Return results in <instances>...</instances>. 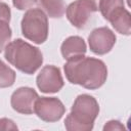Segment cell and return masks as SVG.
Segmentation results:
<instances>
[{
  "mask_svg": "<svg viewBox=\"0 0 131 131\" xmlns=\"http://www.w3.org/2000/svg\"><path fill=\"white\" fill-rule=\"evenodd\" d=\"M40 5L46 15L51 18H60L66 13L63 0H40Z\"/></svg>",
  "mask_w": 131,
  "mask_h": 131,
  "instance_id": "cell-12",
  "label": "cell"
},
{
  "mask_svg": "<svg viewBox=\"0 0 131 131\" xmlns=\"http://www.w3.org/2000/svg\"><path fill=\"white\" fill-rule=\"evenodd\" d=\"M68 81L89 90L100 88L106 81L107 68L105 63L95 57L78 55L67 59L63 66Z\"/></svg>",
  "mask_w": 131,
  "mask_h": 131,
  "instance_id": "cell-1",
  "label": "cell"
},
{
  "mask_svg": "<svg viewBox=\"0 0 131 131\" xmlns=\"http://www.w3.org/2000/svg\"><path fill=\"white\" fill-rule=\"evenodd\" d=\"M10 17H11V11L9 6L4 2H0V20L9 23Z\"/></svg>",
  "mask_w": 131,
  "mask_h": 131,
  "instance_id": "cell-17",
  "label": "cell"
},
{
  "mask_svg": "<svg viewBox=\"0 0 131 131\" xmlns=\"http://www.w3.org/2000/svg\"><path fill=\"white\" fill-rule=\"evenodd\" d=\"M4 57L11 66L27 75L34 74L43 63L41 50L19 38L6 45Z\"/></svg>",
  "mask_w": 131,
  "mask_h": 131,
  "instance_id": "cell-2",
  "label": "cell"
},
{
  "mask_svg": "<svg viewBox=\"0 0 131 131\" xmlns=\"http://www.w3.org/2000/svg\"><path fill=\"white\" fill-rule=\"evenodd\" d=\"M36 84L43 93H56L63 87L64 83L59 68L48 64L41 69L36 78Z\"/></svg>",
  "mask_w": 131,
  "mask_h": 131,
  "instance_id": "cell-8",
  "label": "cell"
},
{
  "mask_svg": "<svg viewBox=\"0 0 131 131\" xmlns=\"http://www.w3.org/2000/svg\"><path fill=\"white\" fill-rule=\"evenodd\" d=\"M20 28L26 39L35 44H42L48 37V16L41 8H31L24 14Z\"/></svg>",
  "mask_w": 131,
  "mask_h": 131,
  "instance_id": "cell-4",
  "label": "cell"
},
{
  "mask_svg": "<svg viewBox=\"0 0 131 131\" xmlns=\"http://www.w3.org/2000/svg\"><path fill=\"white\" fill-rule=\"evenodd\" d=\"M8 24L7 21L0 20V52L5 49L12 36V31Z\"/></svg>",
  "mask_w": 131,
  "mask_h": 131,
  "instance_id": "cell-15",
  "label": "cell"
},
{
  "mask_svg": "<svg viewBox=\"0 0 131 131\" xmlns=\"http://www.w3.org/2000/svg\"><path fill=\"white\" fill-rule=\"evenodd\" d=\"M119 7H124V0H99L98 3V10L106 20L111 13Z\"/></svg>",
  "mask_w": 131,
  "mask_h": 131,
  "instance_id": "cell-14",
  "label": "cell"
},
{
  "mask_svg": "<svg viewBox=\"0 0 131 131\" xmlns=\"http://www.w3.org/2000/svg\"><path fill=\"white\" fill-rule=\"evenodd\" d=\"M98 11L89 0H75L66 8L69 21L77 29H84L93 12Z\"/></svg>",
  "mask_w": 131,
  "mask_h": 131,
  "instance_id": "cell-6",
  "label": "cell"
},
{
  "mask_svg": "<svg viewBox=\"0 0 131 131\" xmlns=\"http://www.w3.org/2000/svg\"><path fill=\"white\" fill-rule=\"evenodd\" d=\"M87 46L83 38L79 36L68 37L60 46V52L64 59H69L78 55H85Z\"/></svg>",
  "mask_w": 131,
  "mask_h": 131,
  "instance_id": "cell-11",
  "label": "cell"
},
{
  "mask_svg": "<svg viewBox=\"0 0 131 131\" xmlns=\"http://www.w3.org/2000/svg\"><path fill=\"white\" fill-rule=\"evenodd\" d=\"M107 130H125L124 125L118 121V120H111L108 122L105 123V125L103 126V131H107Z\"/></svg>",
  "mask_w": 131,
  "mask_h": 131,
  "instance_id": "cell-19",
  "label": "cell"
},
{
  "mask_svg": "<svg viewBox=\"0 0 131 131\" xmlns=\"http://www.w3.org/2000/svg\"><path fill=\"white\" fill-rule=\"evenodd\" d=\"M117 37L115 33L107 27L96 28L88 36L89 48L93 53L97 55L108 53L113 49Z\"/></svg>",
  "mask_w": 131,
  "mask_h": 131,
  "instance_id": "cell-7",
  "label": "cell"
},
{
  "mask_svg": "<svg viewBox=\"0 0 131 131\" xmlns=\"http://www.w3.org/2000/svg\"><path fill=\"white\" fill-rule=\"evenodd\" d=\"M15 72L0 59V88L12 86L15 82Z\"/></svg>",
  "mask_w": 131,
  "mask_h": 131,
  "instance_id": "cell-13",
  "label": "cell"
},
{
  "mask_svg": "<svg viewBox=\"0 0 131 131\" xmlns=\"http://www.w3.org/2000/svg\"><path fill=\"white\" fill-rule=\"evenodd\" d=\"M37 3V0H12V4L18 10H26L33 7Z\"/></svg>",
  "mask_w": 131,
  "mask_h": 131,
  "instance_id": "cell-16",
  "label": "cell"
},
{
  "mask_svg": "<svg viewBox=\"0 0 131 131\" xmlns=\"http://www.w3.org/2000/svg\"><path fill=\"white\" fill-rule=\"evenodd\" d=\"M99 114L97 100L89 94H80L75 99L71 113L64 120L68 131H90Z\"/></svg>",
  "mask_w": 131,
  "mask_h": 131,
  "instance_id": "cell-3",
  "label": "cell"
},
{
  "mask_svg": "<svg viewBox=\"0 0 131 131\" xmlns=\"http://www.w3.org/2000/svg\"><path fill=\"white\" fill-rule=\"evenodd\" d=\"M66 107L56 97H38L34 104V113L44 122L53 123L59 121L64 115Z\"/></svg>",
  "mask_w": 131,
  "mask_h": 131,
  "instance_id": "cell-5",
  "label": "cell"
},
{
  "mask_svg": "<svg viewBox=\"0 0 131 131\" xmlns=\"http://www.w3.org/2000/svg\"><path fill=\"white\" fill-rule=\"evenodd\" d=\"M17 126L16 124L10 120V119H7V118H1L0 119V130H5V131H8V130H17Z\"/></svg>",
  "mask_w": 131,
  "mask_h": 131,
  "instance_id": "cell-18",
  "label": "cell"
},
{
  "mask_svg": "<svg viewBox=\"0 0 131 131\" xmlns=\"http://www.w3.org/2000/svg\"><path fill=\"white\" fill-rule=\"evenodd\" d=\"M38 93L31 87H19L11 95L10 104L12 108L24 115L34 113V104L38 98Z\"/></svg>",
  "mask_w": 131,
  "mask_h": 131,
  "instance_id": "cell-9",
  "label": "cell"
},
{
  "mask_svg": "<svg viewBox=\"0 0 131 131\" xmlns=\"http://www.w3.org/2000/svg\"><path fill=\"white\" fill-rule=\"evenodd\" d=\"M107 20L118 33L126 36L131 34V14L125 7H119L114 10Z\"/></svg>",
  "mask_w": 131,
  "mask_h": 131,
  "instance_id": "cell-10",
  "label": "cell"
},
{
  "mask_svg": "<svg viewBox=\"0 0 131 131\" xmlns=\"http://www.w3.org/2000/svg\"><path fill=\"white\" fill-rule=\"evenodd\" d=\"M94 6H96L97 7V9H98V3H99V0H89Z\"/></svg>",
  "mask_w": 131,
  "mask_h": 131,
  "instance_id": "cell-20",
  "label": "cell"
}]
</instances>
